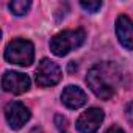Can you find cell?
Returning a JSON list of instances; mask_svg holds the SVG:
<instances>
[{
    "mask_svg": "<svg viewBox=\"0 0 133 133\" xmlns=\"http://www.w3.org/2000/svg\"><path fill=\"white\" fill-rule=\"evenodd\" d=\"M103 110L100 108H89L85 113L80 114V117L77 119V130L80 133H96L100 127V124L103 122Z\"/></svg>",
    "mask_w": 133,
    "mask_h": 133,
    "instance_id": "cell-5",
    "label": "cell"
},
{
    "mask_svg": "<svg viewBox=\"0 0 133 133\" xmlns=\"http://www.w3.org/2000/svg\"><path fill=\"white\" fill-rule=\"evenodd\" d=\"M85 38H86V33L82 28L64 30L50 39V50L56 56H64L74 49H78L85 42Z\"/></svg>",
    "mask_w": 133,
    "mask_h": 133,
    "instance_id": "cell-2",
    "label": "cell"
},
{
    "mask_svg": "<svg viewBox=\"0 0 133 133\" xmlns=\"http://www.w3.org/2000/svg\"><path fill=\"white\" fill-rule=\"evenodd\" d=\"M63 74L59 66L49 59V58H42L36 68V83L41 88H47V86H55L56 83H59Z\"/></svg>",
    "mask_w": 133,
    "mask_h": 133,
    "instance_id": "cell-4",
    "label": "cell"
},
{
    "mask_svg": "<svg viewBox=\"0 0 133 133\" xmlns=\"http://www.w3.org/2000/svg\"><path fill=\"white\" fill-rule=\"evenodd\" d=\"M116 35L119 42L128 49L133 50V21L128 16H119L116 21Z\"/></svg>",
    "mask_w": 133,
    "mask_h": 133,
    "instance_id": "cell-8",
    "label": "cell"
},
{
    "mask_svg": "<svg viewBox=\"0 0 133 133\" xmlns=\"http://www.w3.org/2000/svg\"><path fill=\"white\" fill-rule=\"evenodd\" d=\"M121 71L113 63H100L88 71L86 83L91 91L103 100H108L114 96L116 86L121 82Z\"/></svg>",
    "mask_w": 133,
    "mask_h": 133,
    "instance_id": "cell-1",
    "label": "cell"
},
{
    "mask_svg": "<svg viewBox=\"0 0 133 133\" xmlns=\"http://www.w3.org/2000/svg\"><path fill=\"white\" fill-rule=\"evenodd\" d=\"M125 116H127L128 122L133 125V102H130V103L127 105V108H125Z\"/></svg>",
    "mask_w": 133,
    "mask_h": 133,
    "instance_id": "cell-13",
    "label": "cell"
},
{
    "mask_svg": "<svg viewBox=\"0 0 133 133\" xmlns=\"http://www.w3.org/2000/svg\"><path fill=\"white\" fill-rule=\"evenodd\" d=\"M30 133H42V130H41V127H33L30 130Z\"/></svg>",
    "mask_w": 133,
    "mask_h": 133,
    "instance_id": "cell-15",
    "label": "cell"
},
{
    "mask_svg": "<svg viewBox=\"0 0 133 133\" xmlns=\"http://www.w3.org/2000/svg\"><path fill=\"white\" fill-rule=\"evenodd\" d=\"M55 125H56L59 133H69V122L63 114H56L55 116Z\"/></svg>",
    "mask_w": 133,
    "mask_h": 133,
    "instance_id": "cell-11",
    "label": "cell"
},
{
    "mask_svg": "<svg viewBox=\"0 0 133 133\" xmlns=\"http://www.w3.org/2000/svg\"><path fill=\"white\" fill-rule=\"evenodd\" d=\"M30 8H31L30 0H14L10 3V10L14 16H24L25 13H28Z\"/></svg>",
    "mask_w": 133,
    "mask_h": 133,
    "instance_id": "cell-10",
    "label": "cell"
},
{
    "mask_svg": "<svg viewBox=\"0 0 133 133\" xmlns=\"http://www.w3.org/2000/svg\"><path fill=\"white\" fill-rule=\"evenodd\" d=\"M30 78L28 75L22 72H14V71H6L3 78H2V88L6 92L13 94H24L30 89Z\"/></svg>",
    "mask_w": 133,
    "mask_h": 133,
    "instance_id": "cell-6",
    "label": "cell"
},
{
    "mask_svg": "<svg viewBox=\"0 0 133 133\" xmlns=\"http://www.w3.org/2000/svg\"><path fill=\"white\" fill-rule=\"evenodd\" d=\"M80 6L88 13H97L102 8V2H80Z\"/></svg>",
    "mask_w": 133,
    "mask_h": 133,
    "instance_id": "cell-12",
    "label": "cell"
},
{
    "mask_svg": "<svg viewBox=\"0 0 133 133\" xmlns=\"http://www.w3.org/2000/svg\"><path fill=\"white\" fill-rule=\"evenodd\" d=\"M5 116L11 128L19 130L30 121V110L21 102H10L5 108Z\"/></svg>",
    "mask_w": 133,
    "mask_h": 133,
    "instance_id": "cell-7",
    "label": "cell"
},
{
    "mask_svg": "<svg viewBox=\"0 0 133 133\" xmlns=\"http://www.w3.org/2000/svg\"><path fill=\"white\" fill-rule=\"evenodd\" d=\"M61 102L68 108H71V110H77V108L83 107L88 102V97H86L83 89H80L78 86L69 85V86H66L63 89V92H61Z\"/></svg>",
    "mask_w": 133,
    "mask_h": 133,
    "instance_id": "cell-9",
    "label": "cell"
},
{
    "mask_svg": "<svg viewBox=\"0 0 133 133\" xmlns=\"http://www.w3.org/2000/svg\"><path fill=\"white\" fill-rule=\"evenodd\" d=\"M105 133H124V130H122L119 125H113V127H110Z\"/></svg>",
    "mask_w": 133,
    "mask_h": 133,
    "instance_id": "cell-14",
    "label": "cell"
},
{
    "mask_svg": "<svg viewBox=\"0 0 133 133\" xmlns=\"http://www.w3.org/2000/svg\"><path fill=\"white\" fill-rule=\"evenodd\" d=\"M5 59L8 63L27 68L35 59V47L28 39H13L5 49Z\"/></svg>",
    "mask_w": 133,
    "mask_h": 133,
    "instance_id": "cell-3",
    "label": "cell"
}]
</instances>
